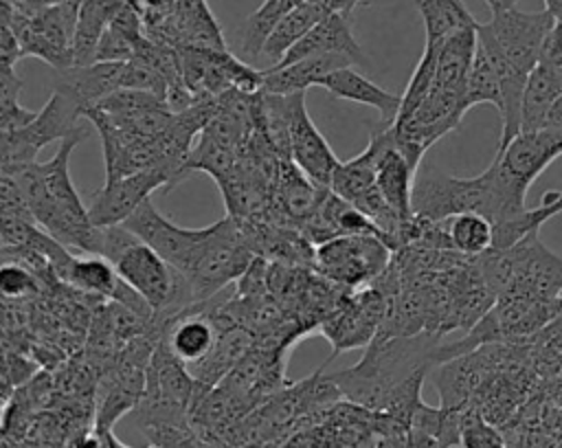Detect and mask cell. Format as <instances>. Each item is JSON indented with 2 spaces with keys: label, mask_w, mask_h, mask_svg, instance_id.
I'll use <instances>...</instances> for the list:
<instances>
[{
  "label": "cell",
  "mask_w": 562,
  "mask_h": 448,
  "mask_svg": "<svg viewBox=\"0 0 562 448\" xmlns=\"http://www.w3.org/2000/svg\"><path fill=\"white\" fill-rule=\"evenodd\" d=\"M314 55H347L353 64H367L360 44L351 31V15L331 11L327 13L303 40H299L285 57L274 66H288L292 61L314 57ZM270 68V66H268Z\"/></svg>",
  "instance_id": "obj_17"
},
{
  "label": "cell",
  "mask_w": 562,
  "mask_h": 448,
  "mask_svg": "<svg viewBox=\"0 0 562 448\" xmlns=\"http://www.w3.org/2000/svg\"><path fill=\"white\" fill-rule=\"evenodd\" d=\"M77 119H81V108L68 94L53 90L46 105L29 125L15 132H2V173H13L35 163L37 152L46 143L64 141L79 130Z\"/></svg>",
  "instance_id": "obj_10"
},
{
  "label": "cell",
  "mask_w": 562,
  "mask_h": 448,
  "mask_svg": "<svg viewBox=\"0 0 562 448\" xmlns=\"http://www.w3.org/2000/svg\"><path fill=\"white\" fill-rule=\"evenodd\" d=\"M202 305L195 303L162 325L169 349L189 367L211 354L220 334L209 310H202Z\"/></svg>",
  "instance_id": "obj_18"
},
{
  "label": "cell",
  "mask_w": 562,
  "mask_h": 448,
  "mask_svg": "<svg viewBox=\"0 0 562 448\" xmlns=\"http://www.w3.org/2000/svg\"><path fill=\"white\" fill-rule=\"evenodd\" d=\"M81 138H86V130L79 127L59 141V149L48 163H31L9 176L18 180L33 220L46 233L64 246L94 255L99 226L92 224L68 171L70 154Z\"/></svg>",
  "instance_id": "obj_2"
},
{
  "label": "cell",
  "mask_w": 562,
  "mask_h": 448,
  "mask_svg": "<svg viewBox=\"0 0 562 448\" xmlns=\"http://www.w3.org/2000/svg\"><path fill=\"white\" fill-rule=\"evenodd\" d=\"M290 160L318 187H327L340 160L305 110V92L290 94Z\"/></svg>",
  "instance_id": "obj_15"
},
{
  "label": "cell",
  "mask_w": 562,
  "mask_h": 448,
  "mask_svg": "<svg viewBox=\"0 0 562 448\" xmlns=\"http://www.w3.org/2000/svg\"><path fill=\"white\" fill-rule=\"evenodd\" d=\"M459 448H509L501 426L487 422L479 411L470 408L461 428Z\"/></svg>",
  "instance_id": "obj_28"
},
{
  "label": "cell",
  "mask_w": 562,
  "mask_h": 448,
  "mask_svg": "<svg viewBox=\"0 0 562 448\" xmlns=\"http://www.w3.org/2000/svg\"><path fill=\"white\" fill-rule=\"evenodd\" d=\"M520 0H485V4L490 7L492 13H498V11H505V9H512L516 7Z\"/></svg>",
  "instance_id": "obj_32"
},
{
  "label": "cell",
  "mask_w": 562,
  "mask_h": 448,
  "mask_svg": "<svg viewBox=\"0 0 562 448\" xmlns=\"http://www.w3.org/2000/svg\"><path fill=\"white\" fill-rule=\"evenodd\" d=\"M255 259V250L250 248L239 220L226 215L211 224L206 244L184 275L191 285L193 301L204 303L220 294L228 283L239 281Z\"/></svg>",
  "instance_id": "obj_6"
},
{
  "label": "cell",
  "mask_w": 562,
  "mask_h": 448,
  "mask_svg": "<svg viewBox=\"0 0 562 448\" xmlns=\"http://www.w3.org/2000/svg\"><path fill=\"white\" fill-rule=\"evenodd\" d=\"M94 255L105 257L116 268L121 279L149 303L162 325L195 305L187 277L125 224L99 226Z\"/></svg>",
  "instance_id": "obj_3"
},
{
  "label": "cell",
  "mask_w": 562,
  "mask_h": 448,
  "mask_svg": "<svg viewBox=\"0 0 562 448\" xmlns=\"http://www.w3.org/2000/svg\"><path fill=\"white\" fill-rule=\"evenodd\" d=\"M81 0H64L40 9H24L2 0V22L9 24L24 55H35L57 70L75 66V33Z\"/></svg>",
  "instance_id": "obj_5"
},
{
  "label": "cell",
  "mask_w": 562,
  "mask_h": 448,
  "mask_svg": "<svg viewBox=\"0 0 562 448\" xmlns=\"http://www.w3.org/2000/svg\"><path fill=\"white\" fill-rule=\"evenodd\" d=\"M187 173H189L187 160L165 158L154 167L105 182L92 195V202L88 206L92 224L94 226L123 224L156 189L171 187L180 182Z\"/></svg>",
  "instance_id": "obj_9"
},
{
  "label": "cell",
  "mask_w": 562,
  "mask_h": 448,
  "mask_svg": "<svg viewBox=\"0 0 562 448\" xmlns=\"http://www.w3.org/2000/svg\"><path fill=\"white\" fill-rule=\"evenodd\" d=\"M391 246L373 233L331 237L314 248V270L342 290L371 285L391 264Z\"/></svg>",
  "instance_id": "obj_7"
},
{
  "label": "cell",
  "mask_w": 562,
  "mask_h": 448,
  "mask_svg": "<svg viewBox=\"0 0 562 448\" xmlns=\"http://www.w3.org/2000/svg\"><path fill=\"white\" fill-rule=\"evenodd\" d=\"M476 261L494 294L520 288L542 299L562 296V257L540 242L538 231L505 250L490 248Z\"/></svg>",
  "instance_id": "obj_4"
},
{
  "label": "cell",
  "mask_w": 562,
  "mask_h": 448,
  "mask_svg": "<svg viewBox=\"0 0 562 448\" xmlns=\"http://www.w3.org/2000/svg\"><path fill=\"white\" fill-rule=\"evenodd\" d=\"M143 11L136 0H127L108 22L94 53V61H127L145 40Z\"/></svg>",
  "instance_id": "obj_21"
},
{
  "label": "cell",
  "mask_w": 562,
  "mask_h": 448,
  "mask_svg": "<svg viewBox=\"0 0 562 448\" xmlns=\"http://www.w3.org/2000/svg\"><path fill=\"white\" fill-rule=\"evenodd\" d=\"M553 26L555 15L551 11H520L516 7L492 13V20L483 24L503 55L527 77L540 64Z\"/></svg>",
  "instance_id": "obj_11"
},
{
  "label": "cell",
  "mask_w": 562,
  "mask_h": 448,
  "mask_svg": "<svg viewBox=\"0 0 562 448\" xmlns=\"http://www.w3.org/2000/svg\"><path fill=\"white\" fill-rule=\"evenodd\" d=\"M123 224L182 275L189 272L211 235V226L182 228L173 224L154 206L151 198H147Z\"/></svg>",
  "instance_id": "obj_13"
},
{
  "label": "cell",
  "mask_w": 562,
  "mask_h": 448,
  "mask_svg": "<svg viewBox=\"0 0 562 448\" xmlns=\"http://www.w3.org/2000/svg\"><path fill=\"white\" fill-rule=\"evenodd\" d=\"M533 213H536V220L540 224H544L549 217L562 213V189L560 191H544L542 202L533 209Z\"/></svg>",
  "instance_id": "obj_31"
},
{
  "label": "cell",
  "mask_w": 562,
  "mask_h": 448,
  "mask_svg": "<svg viewBox=\"0 0 562 448\" xmlns=\"http://www.w3.org/2000/svg\"><path fill=\"white\" fill-rule=\"evenodd\" d=\"M562 97V72L540 61L527 77L522 94L520 132L542 130L555 101Z\"/></svg>",
  "instance_id": "obj_22"
},
{
  "label": "cell",
  "mask_w": 562,
  "mask_h": 448,
  "mask_svg": "<svg viewBox=\"0 0 562 448\" xmlns=\"http://www.w3.org/2000/svg\"><path fill=\"white\" fill-rule=\"evenodd\" d=\"M443 338L428 332L373 338L358 365L329 376V380L351 404L386 413L408 426L422 402L424 376L441 365L439 345Z\"/></svg>",
  "instance_id": "obj_1"
},
{
  "label": "cell",
  "mask_w": 562,
  "mask_h": 448,
  "mask_svg": "<svg viewBox=\"0 0 562 448\" xmlns=\"http://www.w3.org/2000/svg\"><path fill=\"white\" fill-rule=\"evenodd\" d=\"M369 143L375 149V180L382 198L402 220H413V182L417 169L397 147L389 123L382 130H373Z\"/></svg>",
  "instance_id": "obj_16"
},
{
  "label": "cell",
  "mask_w": 562,
  "mask_h": 448,
  "mask_svg": "<svg viewBox=\"0 0 562 448\" xmlns=\"http://www.w3.org/2000/svg\"><path fill=\"white\" fill-rule=\"evenodd\" d=\"M327 13H331V11L321 0H303L270 33L268 42L263 44L261 57H266L270 61V66L279 64L285 57V53L299 40H303Z\"/></svg>",
  "instance_id": "obj_23"
},
{
  "label": "cell",
  "mask_w": 562,
  "mask_h": 448,
  "mask_svg": "<svg viewBox=\"0 0 562 448\" xmlns=\"http://www.w3.org/2000/svg\"><path fill=\"white\" fill-rule=\"evenodd\" d=\"M353 59L347 55H314L288 66L263 68L261 92L268 94H294L305 92L312 86H318L327 75L338 68L351 66Z\"/></svg>",
  "instance_id": "obj_19"
},
{
  "label": "cell",
  "mask_w": 562,
  "mask_h": 448,
  "mask_svg": "<svg viewBox=\"0 0 562 448\" xmlns=\"http://www.w3.org/2000/svg\"><path fill=\"white\" fill-rule=\"evenodd\" d=\"M558 156H562V132L542 127L536 132H520L507 147L496 149L492 163L512 189L527 195L529 184Z\"/></svg>",
  "instance_id": "obj_14"
},
{
  "label": "cell",
  "mask_w": 562,
  "mask_h": 448,
  "mask_svg": "<svg viewBox=\"0 0 562 448\" xmlns=\"http://www.w3.org/2000/svg\"><path fill=\"white\" fill-rule=\"evenodd\" d=\"M417 11L424 24L426 44L441 46L450 35L476 26L463 0H417Z\"/></svg>",
  "instance_id": "obj_24"
},
{
  "label": "cell",
  "mask_w": 562,
  "mask_h": 448,
  "mask_svg": "<svg viewBox=\"0 0 562 448\" xmlns=\"http://www.w3.org/2000/svg\"><path fill=\"white\" fill-rule=\"evenodd\" d=\"M0 290L4 294V299H24L37 292V277L35 272L26 270L24 266L9 264L4 261L2 270H0Z\"/></svg>",
  "instance_id": "obj_29"
},
{
  "label": "cell",
  "mask_w": 562,
  "mask_h": 448,
  "mask_svg": "<svg viewBox=\"0 0 562 448\" xmlns=\"http://www.w3.org/2000/svg\"><path fill=\"white\" fill-rule=\"evenodd\" d=\"M476 103H492L498 112L503 108V92L501 81L496 77V70L492 68L485 53L476 46L472 68L468 75V108Z\"/></svg>",
  "instance_id": "obj_27"
},
{
  "label": "cell",
  "mask_w": 562,
  "mask_h": 448,
  "mask_svg": "<svg viewBox=\"0 0 562 448\" xmlns=\"http://www.w3.org/2000/svg\"><path fill=\"white\" fill-rule=\"evenodd\" d=\"M318 86L325 88L336 99H347V101H356V103L375 108L386 123H393V119L397 116L400 105H402V94H393V92L380 88L375 81L356 72L351 66L334 70Z\"/></svg>",
  "instance_id": "obj_20"
},
{
  "label": "cell",
  "mask_w": 562,
  "mask_h": 448,
  "mask_svg": "<svg viewBox=\"0 0 562 448\" xmlns=\"http://www.w3.org/2000/svg\"><path fill=\"white\" fill-rule=\"evenodd\" d=\"M386 314V294L378 283L347 292L340 305L318 325L331 343V356L371 345Z\"/></svg>",
  "instance_id": "obj_12"
},
{
  "label": "cell",
  "mask_w": 562,
  "mask_h": 448,
  "mask_svg": "<svg viewBox=\"0 0 562 448\" xmlns=\"http://www.w3.org/2000/svg\"><path fill=\"white\" fill-rule=\"evenodd\" d=\"M448 237L457 253L479 257L494 244V226L479 213H459L448 217Z\"/></svg>",
  "instance_id": "obj_26"
},
{
  "label": "cell",
  "mask_w": 562,
  "mask_h": 448,
  "mask_svg": "<svg viewBox=\"0 0 562 448\" xmlns=\"http://www.w3.org/2000/svg\"><path fill=\"white\" fill-rule=\"evenodd\" d=\"M184 86L193 97H224L228 92H259L263 70L252 68L226 48L180 46Z\"/></svg>",
  "instance_id": "obj_8"
},
{
  "label": "cell",
  "mask_w": 562,
  "mask_h": 448,
  "mask_svg": "<svg viewBox=\"0 0 562 448\" xmlns=\"http://www.w3.org/2000/svg\"><path fill=\"white\" fill-rule=\"evenodd\" d=\"M544 9L555 15V20L562 18V0H544Z\"/></svg>",
  "instance_id": "obj_33"
},
{
  "label": "cell",
  "mask_w": 562,
  "mask_h": 448,
  "mask_svg": "<svg viewBox=\"0 0 562 448\" xmlns=\"http://www.w3.org/2000/svg\"><path fill=\"white\" fill-rule=\"evenodd\" d=\"M303 0H263L244 24V42L241 51L246 57H261L263 44L277 24Z\"/></svg>",
  "instance_id": "obj_25"
},
{
  "label": "cell",
  "mask_w": 562,
  "mask_h": 448,
  "mask_svg": "<svg viewBox=\"0 0 562 448\" xmlns=\"http://www.w3.org/2000/svg\"><path fill=\"white\" fill-rule=\"evenodd\" d=\"M22 57V46L15 31L2 22L0 31V66H13Z\"/></svg>",
  "instance_id": "obj_30"
}]
</instances>
